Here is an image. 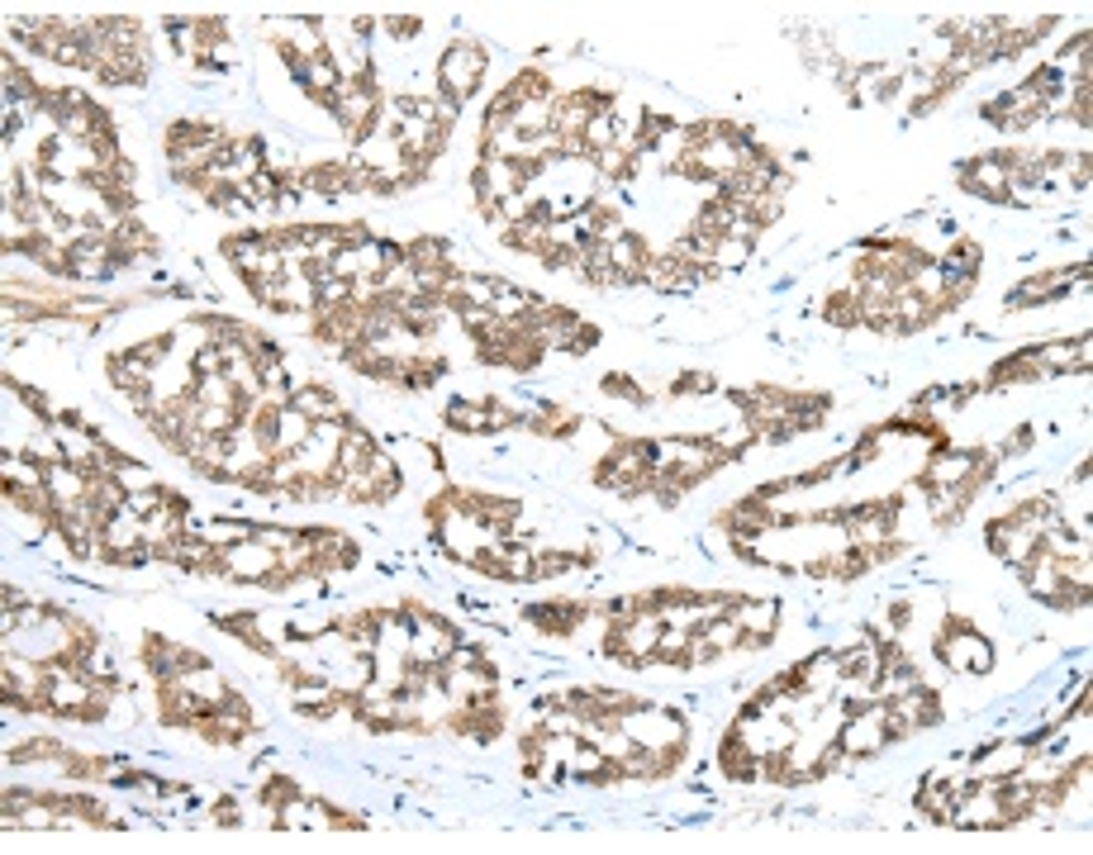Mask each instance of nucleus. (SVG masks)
<instances>
[{
	"mask_svg": "<svg viewBox=\"0 0 1093 855\" xmlns=\"http://www.w3.org/2000/svg\"><path fill=\"white\" fill-rule=\"evenodd\" d=\"M932 656H937L946 671H956V675H989L994 665H998L994 642L970 623V618H960V613H946L942 632L932 637Z\"/></svg>",
	"mask_w": 1093,
	"mask_h": 855,
	"instance_id": "1",
	"label": "nucleus"
},
{
	"mask_svg": "<svg viewBox=\"0 0 1093 855\" xmlns=\"http://www.w3.org/2000/svg\"><path fill=\"white\" fill-rule=\"evenodd\" d=\"M485 67H490V53L475 39H456L448 53L438 57V86L433 91H442V95H452L456 105H471V95L481 91V82H485Z\"/></svg>",
	"mask_w": 1093,
	"mask_h": 855,
	"instance_id": "2",
	"label": "nucleus"
},
{
	"mask_svg": "<svg viewBox=\"0 0 1093 855\" xmlns=\"http://www.w3.org/2000/svg\"><path fill=\"white\" fill-rule=\"evenodd\" d=\"M523 618H528V627L547 632V637L570 642L595 618V604H590V599H547V604H528V609H523Z\"/></svg>",
	"mask_w": 1093,
	"mask_h": 855,
	"instance_id": "3",
	"label": "nucleus"
},
{
	"mask_svg": "<svg viewBox=\"0 0 1093 855\" xmlns=\"http://www.w3.org/2000/svg\"><path fill=\"white\" fill-rule=\"evenodd\" d=\"M780 599H742L733 604V618L742 627V652H766V646L775 642V632H780Z\"/></svg>",
	"mask_w": 1093,
	"mask_h": 855,
	"instance_id": "4",
	"label": "nucleus"
},
{
	"mask_svg": "<svg viewBox=\"0 0 1093 855\" xmlns=\"http://www.w3.org/2000/svg\"><path fill=\"white\" fill-rule=\"evenodd\" d=\"M956 186L965 190V196H975V200L1012 204V186H1008L1003 167H998L989 152H979V157H970V162H960L956 167Z\"/></svg>",
	"mask_w": 1093,
	"mask_h": 855,
	"instance_id": "5",
	"label": "nucleus"
},
{
	"mask_svg": "<svg viewBox=\"0 0 1093 855\" xmlns=\"http://www.w3.org/2000/svg\"><path fill=\"white\" fill-rule=\"evenodd\" d=\"M291 409H299L309 423H347L353 414H347V404L338 400V390L328 386V380H305V386L291 390V400H285Z\"/></svg>",
	"mask_w": 1093,
	"mask_h": 855,
	"instance_id": "6",
	"label": "nucleus"
},
{
	"mask_svg": "<svg viewBox=\"0 0 1093 855\" xmlns=\"http://www.w3.org/2000/svg\"><path fill=\"white\" fill-rule=\"evenodd\" d=\"M214 627L224 632V637L243 642L248 652H258V656H276V642L266 637L262 613H252V609H233V613H219V618H214Z\"/></svg>",
	"mask_w": 1093,
	"mask_h": 855,
	"instance_id": "7",
	"label": "nucleus"
},
{
	"mask_svg": "<svg viewBox=\"0 0 1093 855\" xmlns=\"http://www.w3.org/2000/svg\"><path fill=\"white\" fill-rule=\"evenodd\" d=\"M442 423L452 428V433H466V437H490L495 433V423H490V409H485V394H462V400H452L448 409H442Z\"/></svg>",
	"mask_w": 1093,
	"mask_h": 855,
	"instance_id": "8",
	"label": "nucleus"
},
{
	"mask_svg": "<svg viewBox=\"0 0 1093 855\" xmlns=\"http://www.w3.org/2000/svg\"><path fill=\"white\" fill-rule=\"evenodd\" d=\"M523 428H528V433H537V437L566 442V437H576V433H580L585 419L576 414V409H561V404H537L533 414L523 419Z\"/></svg>",
	"mask_w": 1093,
	"mask_h": 855,
	"instance_id": "9",
	"label": "nucleus"
},
{
	"mask_svg": "<svg viewBox=\"0 0 1093 855\" xmlns=\"http://www.w3.org/2000/svg\"><path fill=\"white\" fill-rule=\"evenodd\" d=\"M818 314H822V324H832V328H861V299H855V281L842 285V291H832L818 305Z\"/></svg>",
	"mask_w": 1093,
	"mask_h": 855,
	"instance_id": "10",
	"label": "nucleus"
},
{
	"mask_svg": "<svg viewBox=\"0 0 1093 855\" xmlns=\"http://www.w3.org/2000/svg\"><path fill=\"white\" fill-rule=\"evenodd\" d=\"M752 247L756 243H747V238H718V247H713V262H708V276H737L742 266L752 262Z\"/></svg>",
	"mask_w": 1093,
	"mask_h": 855,
	"instance_id": "11",
	"label": "nucleus"
},
{
	"mask_svg": "<svg viewBox=\"0 0 1093 855\" xmlns=\"http://www.w3.org/2000/svg\"><path fill=\"white\" fill-rule=\"evenodd\" d=\"M266 808H291L295 799H305V789H299V780L295 774H285V770H272V780L262 784V794H258Z\"/></svg>",
	"mask_w": 1093,
	"mask_h": 855,
	"instance_id": "12",
	"label": "nucleus"
},
{
	"mask_svg": "<svg viewBox=\"0 0 1093 855\" xmlns=\"http://www.w3.org/2000/svg\"><path fill=\"white\" fill-rule=\"evenodd\" d=\"M599 390H605L609 400H628V404H638V409H647V404H652V394H647V390L638 386V380H632V376H623V371H609L605 380H599Z\"/></svg>",
	"mask_w": 1093,
	"mask_h": 855,
	"instance_id": "13",
	"label": "nucleus"
},
{
	"mask_svg": "<svg viewBox=\"0 0 1093 855\" xmlns=\"http://www.w3.org/2000/svg\"><path fill=\"white\" fill-rule=\"evenodd\" d=\"M1070 86V119L1080 124V129H1089L1093 124V86L1089 82H1065Z\"/></svg>",
	"mask_w": 1093,
	"mask_h": 855,
	"instance_id": "14",
	"label": "nucleus"
},
{
	"mask_svg": "<svg viewBox=\"0 0 1093 855\" xmlns=\"http://www.w3.org/2000/svg\"><path fill=\"white\" fill-rule=\"evenodd\" d=\"M718 380H713L708 371H685V376H675L671 380V394H680V400H694V394H708Z\"/></svg>",
	"mask_w": 1093,
	"mask_h": 855,
	"instance_id": "15",
	"label": "nucleus"
},
{
	"mask_svg": "<svg viewBox=\"0 0 1093 855\" xmlns=\"http://www.w3.org/2000/svg\"><path fill=\"white\" fill-rule=\"evenodd\" d=\"M380 29H386L390 39H400V43H409V39L423 34V24L414 20V14H390V20H380Z\"/></svg>",
	"mask_w": 1093,
	"mask_h": 855,
	"instance_id": "16",
	"label": "nucleus"
},
{
	"mask_svg": "<svg viewBox=\"0 0 1093 855\" xmlns=\"http://www.w3.org/2000/svg\"><path fill=\"white\" fill-rule=\"evenodd\" d=\"M884 623H890V632H894V637H898V632H903V627H908V623H913V599H894V604H890V609H884Z\"/></svg>",
	"mask_w": 1093,
	"mask_h": 855,
	"instance_id": "17",
	"label": "nucleus"
},
{
	"mask_svg": "<svg viewBox=\"0 0 1093 855\" xmlns=\"http://www.w3.org/2000/svg\"><path fill=\"white\" fill-rule=\"evenodd\" d=\"M214 822H219V827H238V822H243V813H238V799H233V794H224V799L214 803Z\"/></svg>",
	"mask_w": 1093,
	"mask_h": 855,
	"instance_id": "18",
	"label": "nucleus"
}]
</instances>
